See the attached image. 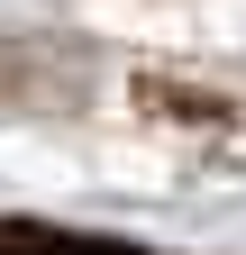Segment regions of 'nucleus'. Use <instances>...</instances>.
I'll list each match as a JSON object with an SVG mask.
<instances>
[{"label":"nucleus","mask_w":246,"mask_h":255,"mask_svg":"<svg viewBox=\"0 0 246 255\" xmlns=\"http://www.w3.org/2000/svg\"><path fill=\"white\" fill-rule=\"evenodd\" d=\"M0 255H128V246L82 237V228H0Z\"/></svg>","instance_id":"1"}]
</instances>
